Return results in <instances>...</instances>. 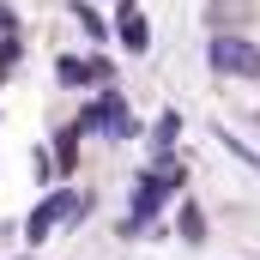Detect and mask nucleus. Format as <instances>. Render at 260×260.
Masks as SVG:
<instances>
[{
	"mask_svg": "<svg viewBox=\"0 0 260 260\" xmlns=\"http://www.w3.org/2000/svg\"><path fill=\"white\" fill-rule=\"evenodd\" d=\"M73 18L85 24V37H91V43H109V24H103V18H97V12H91L85 0H73Z\"/></svg>",
	"mask_w": 260,
	"mask_h": 260,
	"instance_id": "6e6552de",
	"label": "nucleus"
},
{
	"mask_svg": "<svg viewBox=\"0 0 260 260\" xmlns=\"http://www.w3.org/2000/svg\"><path fill=\"white\" fill-rule=\"evenodd\" d=\"M79 139H85V127L73 121V127L61 133V145H55V164H61V170H73V157H79Z\"/></svg>",
	"mask_w": 260,
	"mask_h": 260,
	"instance_id": "1a4fd4ad",
	"label": "nucleus"
},
{
	"mask_svg": "<svg viewBox=\"0 0 260 260\" xmlns=\"http://www.w3.org/2000/svg\"><path fill=\"white\" fill-rule=\"evenodd\" d=\"M79 127L85 133H109V139H133V115H127V103H121V91H103V97L79 115Z\"/></svg>",
	"mask_w": 260,
	"mask_h": 260,
	"instance_id": "7ed1b4c3",
	"label": "nucleus"
},
{
	"mask_svg": "<svg viewBox=\"0 0 260 260\" xmlns=\"http://www.w3.org/2000/svg\"><path fill=\"white\" fill-rule=\"evenodd\" d=\"M182 188V176H164V170H145L139 182H133V200H127V218H121V236H139L151 218H157V206Z\"/></svg>",
	"mask_w": 260,
	"mask_h": 260,
	"instance_id": "f257e3e1",
	"label": "nucleus"
},
{
	"mask_svg": "<svg viewBox=\"0 0 260 260\" xmlns=\"http://www.w3.org/2000/svg\"><path fill=\"white\" fill-rule=\"evenodd\" d=\"M206 61L218 67V73H230V79H260V49L248 37H212L206 43Z\"/></svg>",
	"mask_w": 260,
	"mask_h": 260,
	"instance_id": "f03ea898",
	"label": "nucleus"
},
{
	"mask_svg": "<svg viewBox=\"0 0 260 260\" xmlns=\"http://www.w3.org/2000/svg\"><path fill=\"white\" fill-rule=\"evenodd\" d=\"M115 37H121L127 55H145V49H151V24L133 12V0H121V24H115Z\"/></svg>",
	"mask_w": 260,
	"mask_h": 260,
	"instance_id": "39448f33",
	"label": "nucleus"
},
{
	"mask_svg": "<svg viewBox=\"0 0 260 260\" xmlns=\"http://www.w3.org/2000/svg\"><path fill=\"white\" fill-rule=\"evenodd\" d=\"M0 30H18V18H12V6L0 0Z\"/></svg>",
	"mask_w": 260,
	"mask_h": 260,
	"instance_id": "9b49d317",
	"label": "nucleus"
},
{
	"mask_svg": "<svg viewBox=\"0 0 260 260\" xmlns=\"http://www.w3.org/2000/svg\"><path fill=\"white\" fill-rule=\"evenodd\" d=\"M61 218H79V200H73V188H55V194L43 200V206L30 212V224H24V236H30V242H43V236H49Z\"/></svg>",
	"mask_w": 260,
	"mask_h": 260,
	"instance_id": "20e7f679",
	"label": "nucleus"
},
{
	"mask_svg": "<svg viewBox=\"0 0 260 260\" xmlns=\"http://www.w3.org/2000/svg\"><path fill=\"white\" fill-rule=\"evenodd\" d=\"M176 133H182V115H176V109H164V115H157V127H151V145H157V151H170V145H176Z\"/></svg>",
	"mask_w": 260,
	"mask_h": 260,
	"instance_id": "0eeeda50",
	"label": "nucleus"
},
{
	"mask_svg": "<svg viewBox=\"0 0 260 260\" xmlns=\"http://www.w3.org/2000/svg\"><path fill=\"white\" fill-rule=\"evenodd\" d=\"M55 73H61V85H85V79H91V61H79V55H61V61H55Z\"/></svg>",
	"mask_w": 260,
	"mask_h": 260,
	"instance_id": "9d476101",
	"label": "nucleus"
},
{
	"mask_svg": "<svg viewBox=\"0 0 260 260\" xmlns=\"http://www.w3.org/2000/svg\"><path fill=\"white\" fill-rule=\"evenodd\" d=\"M182 242H194V248L206 242V212H200L194 200H182Z\"/></svg>",
	"mask_w": 260,
	"mask_h": 260,
	"instance_id": "423d86ee",
	"label": "nucleus"
}]
</instances>
